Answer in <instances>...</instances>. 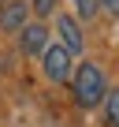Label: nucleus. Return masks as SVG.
I'll return each mask as SVG.
<instances>
[{"instance_id": "nucleus-1", "label": "nucleus", "mask_w": 119, "mask_h": 127, "mask_svg": "<svg viewBox=\"0 0 119 127\" xmlns=\"http://www.w3.org/2000/svg\"><path fill=\"white\" fill-rule=\"evenodd\" d=\"M75 97H78L82 108L100 105V97H104V75H100L97 64H82L78 67V75H75Z\"/></svg>"}, {"instance_id": "nucleus-2", "label": "nucleus", "mask_w": 119, "mask_h": 127, "mask_svg": "<svg viewBox=\"0 0 119 127\" xmlns=\"http://www.w3.org/2000/svg\"><path fill=\"white\" fill-rule=\"evenodd\" d=\"M45 75H48L52 82H63V79L71 75V52H67L63 45H48V49H45Z\"/></svg>"}, {"instance_id": "nucleus-3", "label": "nucleus", "mask_w": 119, "mask_h": 127, "mask_svg": "<svg viewBox=\"0 0 119 127\" xmlns=\"http://www.w3.org/2000/svg\"><path fill=\"white\" fill-rule=\"evenodd\" d=\"M26 4H19V0H8L4 8H0V26L4 30H22V23H26Z\"/></svg>"}, {"instance_id": "nucleus-4", "label": "nucleus", "mask_w": 119, "mask_h": 127, "mask_svg": "<svg viewBox=\"0 0 119 127\" xmlns=\"http://www.w3.org/2000/svg\"><path fill=\"white\" fill-rule=\"evenodd\" d=\"M45 37H48L45 26H22V49H26L30 56H45V49H48Z\"/></svg>"}, {"instance_id": "nucleus-5", "label": "nucleus", "mask_w": 119, "mask_h": 127, "mask_svg": "<svg viewBox=\"0 0 119 127\" xmlns=\"http://www.w3.org/2000/svg\"><path fill=\"white\" fill-rule=\"evenodd\" d=\"M60 37H63V49H67V52H82V30L75 26L71 15L60 19Z\"/></svg>"}, {"instance_id": "nucleus-6", "label": "nucleus", "mask_w": 119, "mask_h": 127, "mask_svg": "<svg viewBox=\"0 0 119 127\" xmlns=\"http://www.w3.org/2000/svg\"><path fill=\"white\" fill-rule=\"evenodd\" d=\"M104 116H108L112 127H119V90H112V94L104 97Z\"/></svg>"}, {"instance_id": "nucleus-7", "label": "nucleus", "mask_w": 119, "mask_h": 127, "mask_svg": "<svg viewBox=\"0 0 119 127\" xmlns=\"http://www.w3.org/2000/svg\"><path fill=\"white\" fill-rule=\"evenodd\" d=\"M75 8H78L82 19H93L97 15V0H75Z\"/></svg>"}, {"instance_id": "nucleus-8", "label": "nucleus", "mask_w": 119, "mask_h": 127, "mask_svg": "<svg viewBox=\"0 0 119 127\" xmlns=\"http://www.w3.org/2000/svg\"><path fill=\"white\" fill-rule=\"evenodd\" d=\"M52 8H56V0H34V11L37 15H48Z\"/></svg>"}, {"instance_id": "nucleus-9", "label": "nucleus", "mask_w": 119, "mask_h": 127, "mask_svg": "<svg viewBox=\"0 0 119 127\" xmlns=\"http://www.w3.org/2000/svg\"><path fill=\"white\" fill-rule=\"evenodd\" d=\"M104 8H108L112 15H119V0H104Z\"/></svg>"}, {"instance_id": "nucleus-10", "label": "nucleus", "mask_w": 119, "mask_h": 127, "mask_svg": "<svg viewBox=\"0 0 119 127\" xmlns=\"http://www.w3.org/2000/svg\"><path fill=\"white\" fill-rule=\"evenodd\" d=\"M4 4H8V0H0V8H4Z\"/></svg>"}]
</instances>
